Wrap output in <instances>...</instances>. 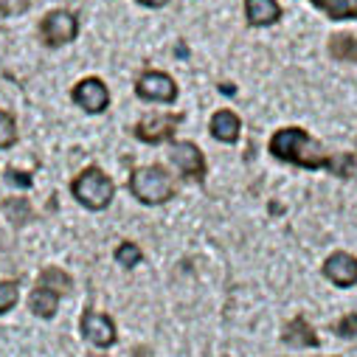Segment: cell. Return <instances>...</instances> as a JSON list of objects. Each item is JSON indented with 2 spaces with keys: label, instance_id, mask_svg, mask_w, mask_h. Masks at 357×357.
<instances>
[{
  "label": "cell",
  "instance_id": "obj_14",
  "mask_svg": "<svg viewBox=\"0 0 357 357\" xmlns=\"http://www.w3.org/2000/svg\"><path fill=\"white\" fill-rule=\"evenodd\" d=\"M37 287H43V290H51V293H56V296H62V293H70V287H73V279L62 271V267H45V271L40 273V279H37Z\"/></svg>",
  "mask_w": 357,
  "mask_h": 357
},
{
  "label": "cell",
  "instance_id": "obj_2",
  "mask_svg": "<svg viewBox=\"0 0 357 357\" xmlns=\"http://www.w3.org/2000/svg\"><path fill=\"white\" fill-rule=\"evenodd\" d=\"M130 192L144 206H163L174 197V183L163 166H141L130 177Z\"/></svg>",
  "mask_w": 357,
  "mask_h": 357
},
{
  "label": "cell",
  "instance_id": "obj_25",
  "mask_svg": "<svg viewBox=\"0 0 357 357\" xmlns=\"http://www.w3.org/2000/svg\"><path fill=\"white\" fill-rule=\"evenodd\" d=\"M6 181L12 186H20V189H31V174L29 172H20V169H6Z\"/></svg>",
  "mask_w": 357,
  "mask_h": 357
},
{
  "label": "cell",
  "instance_id": "obj_27",
  "mask_svg": "<svg viewBox=\"0 0 357 357\" xmlns=\"http://www.w3.org/2000/svg\"><path fill=\"white\" fill-rule=\"evenodd\" d=\"M132 357H152V351H149L146 346H144V349H141V346H135V349H132Z\"/></svg>",
  "mask_w": 357,
  "mask_h": 357
},
{
  "label": "cell",
  "instance_id": "obj_21",
  "mask_svg": "<svg viewBox=\"0 0 357 357\" xmlns=\"http://www.w3.org/2000/svg\"><path fill=\"white\" fill-rule=\"evenodd\" d=\"M3 208H6V214H9V220H12L15 225H23L26 220H31V208H29V203H26L23 197H15V200H9Z\"/></svg>",
  "mask_w": 357,
  "mask_h": 357
},
{
  "label": "cell",
  "instance_id": "obj_23",
  "mask_svg": "<svg viewBox=\"0 0 357 357\" xmlns=\"http://www.w3.org/2000/svg\"><path fill=\"white\" fill-rule=\"evenodd\" d=\"M335 335H337V337H346V340H357V312L343 315V318L335 324Z\"/></svg>",
  "mask_w": 357,
  "mask_h": 357
},
{
  "label": "cell",
  "instance_id": "obj_3",
  "mask_svg": "<svg viewBox=\"0 0 357 357\" xmlns=\"http://www.w3.org/2000/svg\"><path fill=\"white\" fill-rule=\"evenodd\" d=\"M70 192L73 197L84 206V208H91V211H102L113 203L116 197V183L110 181V177L99 169V166H91V169H84L76 181L70 183Z\"/></svg>",
  "mask_w": 357,
  "mask_h": 357
},
{
  "label": "cell",
  "instance_id": "obj_19",
  "mask_svg": "<svg viewBox=\"0 0 357 357\" xmlns=\"http://www.w3.org/2000/svg\"><path fill=\"white\" fill-rule=\"evenodd\" d=\"M116 259H119V264H124V267H135V264L144 259V253H141V248H138L135 242H121V245L116 248Z\"/></svg>",
  "mask_w": 357,
  "mask_h": 357
},
{
  "label": "cell",
  "instance_id": "obj_24",
  "mask_svg": "<svg viewBox=\"0 0 357 357\" xmlns=\"http://www.w3.org/2000/svg\"><path fill=\"white\" fill-rule=\"evenodd\" d=\"M31 0H0V15H6V17H17L29 9Z\"/></svg>",
  "mask_w": 357,
  "mask_h": 357
},
{
  "label": "cell",
  "instance_id": "obj_7",
  "mask_svg": "<svg viewBox=\"0 0 357 357\" xmlns=\"http://www.w3.org/2000/svg\"><path fill=\"white\" fill-rule=\"evenodd\" d=\"M73 102L84 110V113H105L110 105V91L107 84L96 76H87L73 87Z\"/></svg>",
  "mask_w": 357,
  "mask_h": 357
},
{
  "label": "cell",
  "instance_id": "obj_10",
  "mask_svg": "<svg viewBox=\"0 0 357 357\" xmlns=\"http://www.w3.org/2000/svg\"><path fill=\"white\" fill-rule=\"evenodd\" d=\"M324 276L337 284V287H351L357 284V256L346 253V250H337L332 253L326 261H324Z\"/></svg>",
  "mask_w": 357,
  "mask_h": 357
},
{
  "label": "cell",
  "instance_id": "obj_20",
  "mask_svg": "<svg viewBox=\"0 0 357 357\" xmlns=\"http://www.w3.org/2000/svg\"><path fill=\"white\" fill-rule=\"evenodd\" d=\"M15 141H17V124H15V119L9 113L0 110V149L12 146Z\"/></svg>",
  "mask_w": 357,
  "mask_h": 357
},
{
  "label": "cell",
  "instance_id": "obj_22",
  "mask_svg": "<svg viewBox=\"0 0 357 357\" xmlns=\"http://www.w3.org/2000/svg\"><path fill=\"white\" fill-rule=\"evenodd\" d=\"M20 298V287L17 282H0V315L9 312Z\"/></svg>",
  "mask_w": 357,
  "mask_h": 357
},
{
  "label": "cell",
  "instance_id": "obj_9",
  "mask_svg": "<svg viewBox=\"0 0 357 357\" xmlns=\"http://www.w3.org/2000/svg\"><path fill=\"white\" fill-rule=\"evenodd\" d=\"M183 121V116H146L135 124V138L144 141V144H160V141H169L177 130V124Z\"/></svg>",
  "mask_w": 357,
  "mask_h": 357
},
{
  "label": "cell",
  "instance_id": "obj_1",
  "mask_svg": "<svg viewBox=\"0 0 357 357\" xmlns=\"http://www.w3.org/2000/svg\"><path fill=\"white\" fill-rule=\"evenodd\" d=\"M271 155L284 160V163H296L301 169H326V155L321 141H315L307 130L301 127H284L271 138Z\"/></svg>",
  "mask_w": 357,
  "mask_h": 357
},
{
  "label": "cell",
  "instance_id": "obj_12",
  "mask_svg": "<svg viewBox=\"0 0 357 357\" xmlns=\"http://www.w3.org/2000/svg\"><path fill=\"white\" fill-rule=\"evenodd\" d=\"M245 15L250 26H273L282 17V6L276 0H245Z\"/></svg>",
  "mask_w": 357,
  "mask_h": 357
},
{
  "label": "cell",
  "instance_id": "obj_11",
  "mask_svg": "<svg viewBox=\"0 0 357 357\" xmlns=\"http://www.w3.org/2000/svg\"><path fill=\"white\" fill-rule=\"evenodd\" d=\"M282 337H284V343H287V346H293V349H318V346H321V340H318L315 329L307 324V318H304V315L293 318V321L284 326Z\"/></svg>",
  "mask_w": 357,
  "mask_h": 357
},
{
  "label": "cell",
  "instance_id": "obj_15",
  "mask_svg": "<svg viewBox=\"0 0 357 357\" xmlns=\"http://www.w3.org/2000/svg\"><path fill=\"white\" fill-rule=\"evenodd\" d=\"M29 304H31V312H34L37 318H54V315H56V307H59V296L51 293V290L37 287V290L31 293Z\"/></svg>",
  "mask_w": 357,
  "mask_h": 357
},
{
  "label": "cell",
  "instance_id": "obj_6",
  "mask_svg": "<svg viewBox=\"0 0 357 357\" xmlns=\"http://www.w3.org/2000/svg\"><path fill=\"white\" fill-rule=\"evenodd\" d=\"M82 335L87 343H93L99 349H107L116 343V324L110 315L105 312H96V310H84L82 312V324H79Z\"/></svg>",
  "mask_w": 357,
  "mask_h": 357
},
{
  "label": "cell",
  "instance_id": "obj_16",
  "mask_svg": "<svg viewBox=\"0 0 357 357\" xmlns=\"http://www.w3.org/2000/svg\"><path fill=\"white\" fill-rule=\"evenodd\" d=\"M329 54L343 62H357V37L354 34H332L329 37Z\"/></svg>",
  "mask_w": 357,
  "mask_h": 357
},
{
  "label": "cell",
  "instance_id": "obj_26",
  "mask_svg": "<svg viewBox=\"0 0 357 357\" xmlns=\"http://www.w3.org/2000/svg\"><path fill=\"white\" fill-rule=\"evenodd\" d=\"M141 6H149V9H160V6H166L169 0H138Z\"/></svg>",
  "mask_w": 357,
  "mask_h": 357
},
{
  "label": "cell",
  "instance_id": "obj_13",
  "mask_svg": "<svg viewBox=\"0 0 357 357\" xmlns=\"http://www.w3.org/2000/svg\"><path fill=\"white\" fill-rule=\"evenodd\" d=\"M239 130H242V121H239L236 113H231V110L214 113V119H211V135H214L217 141L234 144V141L239 138Z\"/></svg>",
  "mask_w": 357,
  "mask_h": 357
},
{
  "label": "cell",
  "instance_id": "obj_18",
  "mask_svg": "<svg viewBox=\"0 0 357 357\" xmlns=\"http://www.w3.org/2000/svg\"><path fill=\"white\" fill-rule=\"evenodd\" d=\"M326 169L335 174V177H351L354 174V155H332L326 160Z\"/></svg>",
  "mask_w": 357,
  "mask_h": 357
},
{
  "label": "cell",
  "instance_id": "obj_4",
  "mask_svg": "<svg viewBox=\"0 0 357 357\" xmlns=\"http://www.w3.org/2000/svg\"><path fill=\"white\" fill-rule=\"evenodd\" d=\"M76 31H79V23H76V17H73L70 12H65V9L48 12V15L43 17V23H40V34H43L45 45H51V48H59V45L70 43V40L76 37Z\"/></svg>",
  "mask_w": 357,
  "mask_h": 357
},
{
  "label": "cell",
  "instance_id": "obj_5",
  "mask_svg": "<svg viewBox=\"0 0 357 357\" xmlns=\"http://www.w3.org/2000/svg\"><path fill=\"white\" fill-rule=\"evenodd\" d=\"M135 93L141 99H146V102H166V105H172L177 99V84L163 70H146L135 82Z\"/></svg>",
  "mask_w": 357,
  "mask_h": 357
},
{
  "label": "cell",
  "instance_id": "obj_8",
  "mask_svg": "<svg viewBox=\"0 0 357 357\" xmlns=\"http://www.w3.org/2000/svg\"><path fill=\"white\" fill-rule=\"evenodd\" d=\"M169 155L177 163V169L183 172V177H192V181H197V183L206 177V155L200 152L197 144H192V141H174Z\"/></svg>",
  "mask_w": 357,
  "mask_h": 357
},
{
  "label": "cell",
  "instance_id": "obj_17",
  "mask_svg": "<svg viewBox=\"0 0 357 357\" xmlns=\"http://www.w3.org/2000/svg\"><path fill=\"white\" fill-rule=\"evenodd\" d=\"M332 20H357V0H324L318 6Z\"/></svg>",
  "mask_w": 357,
  "mask_h": 357
},
{
  "label": "cell",
  "instance_id": "obj_28",
  "mask_svg": "<svg viewBox=\"0 0 357 357\" xmlns=\"http://www.w3.org/2000/svg\"><path fill=\"white\" fill-rule=\"evenodd\" d=\"M312 3H315V6H321V3H324V0H312Z\"/></svg>",
  "mask_w": 357,
  "mask_h": 357
},
{
  "label": "cell",
  "instance_id": "obj_29",
  "mask_svg": "<svg viewBox=\"0 0 357 357\" xmlns=\"http://www.w3.org/2000/svg\"><path fill=\"white\" fill-rule=\"evenodd\" d=\"M93 357H107V354H93Z\"/></svg>",
  "mask_w": 357,
  "mask_h": 357
}]
</instances>
